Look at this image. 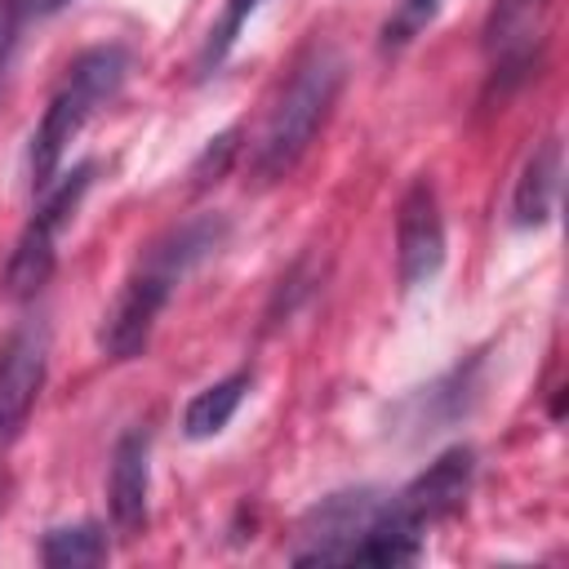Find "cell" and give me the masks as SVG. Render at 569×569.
<instances>
[{"label":"cell","instance_id":"1","mask_svg":"<svg viewBox=\"0 0 569 569\" xmlns=\"http://www.w3.org/2000/svg\"><path fill=\"white\" fill-rule=\"evenodd\" d=\"M231 236V222L227 213H196L169 231H160L156 240L142 244V253L133 258L116 302L107 307L102 316V329H98V347L107 360L124 365V360H138L147 347H151V333H156V320L164 316L169 298L178 293V284L204 262L213 258Z\"/></svg>","mask_w":569,"mask_h":569},{"label":"cell","instance_id":"2","mask_svg":"<svg viewBox=\"0 0 569 569\" xmlns=\"http://www.w3.org/2000/svg\"><path fill=\"white\" fill-rule=\"evenodd\" d=\"M342 80H347V62L329 40H316L293 62V71L280 84L276 102L267 107V120H262V129L253 138V151H249V169L262 187L289 178L298 169V160L311 151L316 133L333 116Z\"/></svg>","mask_w":569,"mask_h":569},{"label":"cell","instance_id":"3","mask_svg":"<svg viewBox=\"0 0 569 569\" xmlns=\"http://www.w3.org/2000/svg\"><path fill=\"white\" fill-rule=\"evenodd\" d=\"M124 76H129V49L124 44H93L67 67L62 84L53 89V98H49V107H44L36 133H31L27 169H31V187L36 191H44L58 178V169L67 160V147L120 93Z\"/></svg>","mask_w":569,"mask_h":569},{"label":"cell","instance_id":"4","mask_svg":"<svg viewBox=\"0 0 569 569\" xmlns=\"http://www.w3.org/2000/svg\"><path fill=\"white\" fill-rule=\"evenodd\" d=\"M93 182V160H80L76 169H58V178L40 191V204L31 209L9 262H4V293L9 298H36L44 289V280L58 267V240L67 231V222L76 218L84 191Z\"/></svg>","mask_w":569,"mask_h":569},{"label":"cell","instance_id":"5","mask_svg":"<svg viewBox=\"0 0 569 569\" xmlns=\"http://www.w3.org/2000/svg\"><path fill=\"white\" fill-rule=\"evenodd\" d=\"M471 480H476V449L471 445H453L436 462H427V471H418L405 489L387 493L378 520L400 529V533L427 538L431 525H440V520H449V516H458L467 507Z\"/></svg>","mask_w":569,"mask_h":569},{"label":"cell","instance_id":"6","mask_svg":"<svg viewBox=\"0 0 569 569\" xmlns=\"http://www.w3.org/2000/svg\"><path fill=\"white\" fill-rule=\"evenodd\" d=\"M382 489L360 485V489H338L325 493L316 507H307V516L293 529V547L289 560L293 565H347L351 547L365 538V529L373 525L378 507H382Z\"/></svg>","mask_w":569,"mask_h":569},{"label":"cell","instance_id":"7","mask_svg":"<svg viewBox=\"0 0 569 569\" xmlns=\"http://www.w3.org/2000/svg\"><path fill=\"white\" fill-rule=\"evenodd\" d=\"M440 267H445V213H440L436 182L422 173L405 187L396 204V280L409 293L436 280Z\"/></svg>","mask_w":569,"mask_h":569},{"label":"cell","instance_id":"8","mask_svg":"<svg viewBox=\"0 0 569 569\" xmlns=\"http://www.w3.org/2000/svg\"><path fill=\"white\" fill-rule=\"evenodd\" d=\"M44 369H49V333L44 325L27 320L0 347V440L31 418L44 387Z\"/></svg>","mask_w":569,"mask_h":569},{"label":"cell","instance_id":"9","mask_svg":"<svg viewBox=\"0 0 569 569\" xmlns=\"http://www.w3.org/2000/svg\"><path fill=\"white\" fill-rule=\"evenodd\" d=\"M107 511L124 538H138L151 520V431L147 427L120 431V440L111 449Z\"/></svg>","mask_w":569,"mask_h":569},{"label":"cell","instance_id":"10","mask_svg":"<svg viewBox=\"0 0 569 569\" xmlns=\"http://www.w3.org/2000/svg\"><path fill=\"white\" fill-rule=\"evenodd\" d=\"M560 178H565V147L551 133L520 164V178H516V191H511V227L516 231H533V227H547L556 218Z\"/></svg>","mask_w":569,"mask_h":569},{"label":"cell","instance_id":"11","mask_svg":"<svg viewBox=\"0 0 569 569\" xmlns=\"http://www.w3.org/2000/svg\"><path fill=\"white\" fill-rule=\"evenodd\" d=\"M551 0H493L485 18V53L493 58V71H525L533 58V44L542 40Z\"/></svg>","mask_w":569,"mask_h":569},{"label":"cell","instance_id":"12","mask_svg":"<svg viewBox=\"0 0 569 569\" xmlns=\"http://www.w3.org/2000/svg\"><path fill=\"white\" fill-rule=\"evenodd\" d=\"M249 387H253V369H231L227 378H218L204 391H196L187 400V409H182V436L187 440H213V436H222L231 427L236 409L244 405Z\"/></svg>","mask_w":569,"mask_h":569},{"label":"cell","instance_id":"13","mask_svg":"<svg viewBox=\"0 0 569 569\" xmlns=\"http://www.w3.org/2000/svg\"><path fill=\"white\" fill-rule=\"evenodd\" d=\"M111 556L102 525L93 520H76V525H53L40 538V560L49 569H80V565H102Z\"/></svg>","mask_w":569,"mask_h":569},{"label":"cell","instance_id":"14","mask_svg":"<svg viewBox=\"0 0 569 569\" xmlns=\"http://www.w3.org/2000/svg\"><path fill=\"white\" fill-rule=\"evenodd\" d=\"M476 369H480V360H467V365L449 369L445 378H436L431 387H422V396H413L422 405V413H418V427L422 431H436V427L453 422L458 413H467V400L476 396L471 391L476 387Z\"/></svg>","mask_w":569,"mask_h":569},{"label":"cell","instance_id":"15","mask_svg":"<svg viewBox=\"0 0 569 569\" xmlns=\"http://www.w3.org/2000/svg\"><path fill=\"white\" fill-rule=\"evenodd\" d=\"M258 4H262V0H227V4H222L218 22L209 27V36H204V44H200V58H196V71H200V76H213V71L231 58V49H236V40H240V31H244V22L253 18Z\"/></svg>","mask_w":569,"mask_h":569},{"label":"cell","instance_id":"16","mask_svg":"<svg viewBox=\"0 0 569 569\" xmlns=\"http://www.w3.org/2000/svg\"><path fill=\"white\" fill-rule=\"evenodd\" d=\"M440 4H445V0H396L391 18H387V27H382V49L396 53V49L413 44V40L436 22Z\"/></svg>","mask_w":569,"mask_h":569},{"label":"cell","instance_id":"17","mask_svg":"<svg viewBox=\"0 0 569 569\" xmlns=\"http://www.w3.org/2000/svg\"><path fill=\"white\" fill-rule=\"evenodd\" d=\"M27 0H0V71L9 67V53L18 44V27H22Z\"/></svg>","mask_w":569,"mask_h":569},{"label":"cell","instance_id":"18","mask_svg":"<svg viewBox=\"0 0 569 569\" xmlns=\"http://www.w3.org/2000/svg\"><path fill=\"white\" fill-rule=\"evenodd\" d=\"M67 4H76V0H27V13H36V18H53V13H62Z\"/></svg>","mask_w":569,"mask_h":569}]
</instances>
